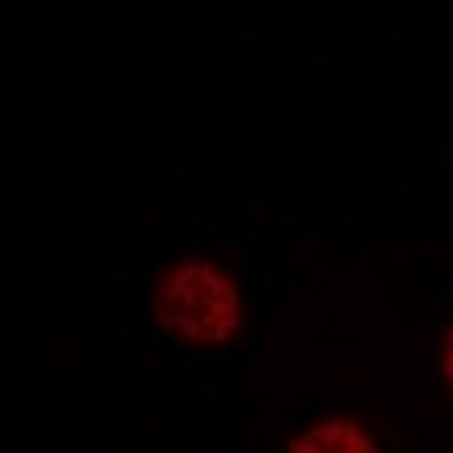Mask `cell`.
<instances>
[{
    "label": "cell",
    "instance_id": "3",
    "mask_svg": "<svg viewBox=\"0 0 453 453\" xmlns=\"http://www.w3.org/2000/svg\"><path fill=\"white\" fill-rule=\"evenodd\" d=\"M444 381L453 386V331H449V340H444Z\"/></svg>",
    "mask_w": 453,
    "mask_h": 453
},
{
    "label": "cell",
    "instance_id": "2",
    "mask_svg": "<svg viewBox=\"0 0 453 453\" xmlns=\"http://www.w3.org/2000/svg\"><path fill=\"white\" fill-rule=\"evenodd\" d=\"M290 453H381L372 444V435L349 422V418H331V422H318L309 431H299L290 440Z\"/></svg>",
    "mask_w": 453,
    "mask_h": 453
},
{
    "label": "cell",
    "instance_id": "1",
    "mask_svg": "<svg viewBox=\"0 0 453 453\" xmlns=\"http://www.w3.org/2000/svg\"><path fill=\"white\" fill-rule=\"evenodd\" d=\"M155 318L191 345H222L241 326V290L213 263L181 258L155 281Z\"/></svg>",
    "mask_w": 453,
    "mask_h": 453
}]
</instances>
